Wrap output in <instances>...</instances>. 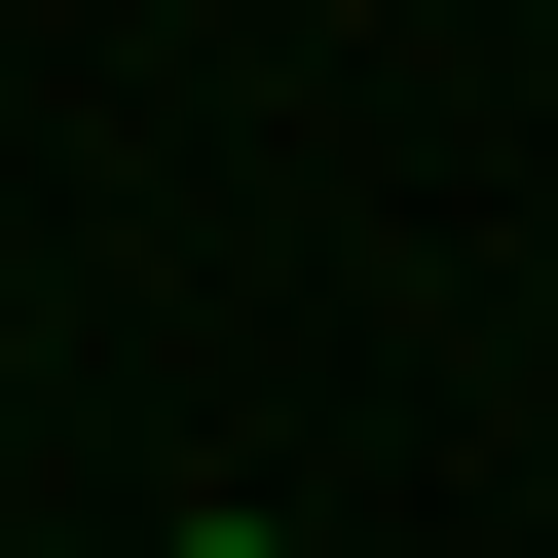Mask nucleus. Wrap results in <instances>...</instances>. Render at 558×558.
<instances>
[{"label":"nucleus","mask_w":558,"mask_h":558,"mask_svg":"<svg viewBox=\"0 0 558 558\" xmlns=\"http://www.w3.org/2000/svg\"><path fill=\"white\" fill-rule=\"evenodd\" d=\"M149 558H299V521H149Z\"/></svg>","instance_id":"1"}]
</instances>
